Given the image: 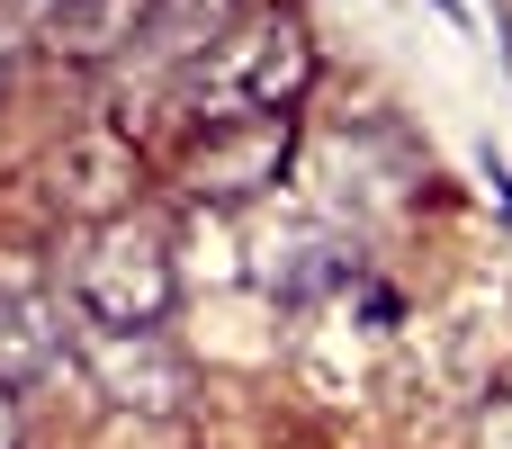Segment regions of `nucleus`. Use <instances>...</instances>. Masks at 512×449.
I'll return each instance as SVG.
<instances>
[{
    "instance_id": "1",
    "label": "nucleus",
    "mask_w": 512,
    "mask_h": 449,
    "mask_svg": "<svg viewBox=\"0 0 512 449\" xmlns=\"http://www.w3.org/2000/svg\"><path fill=\"white\" fill-rule=\"evenodd\" d=\"M72 306L90 333H162L180 306V252L153 216H99L72 243Z\"/></svg>"
},
{
    "instance_id": "2",
    "label": "nucleus",
    "mask_w": 512,
    "mask_h": 449,
    "mask_svg": "<svg viewBox=\"0 0 512 449\" xmlns=\"http://www.w3.org/2000/svg\"><path fill=\"white\" fill-rule=\"evenodd\" d=\"M306 90H315V27L288 0L234 18V36L189 72L198 117H297Z\"/></svg>"
},
{
    "instance_id": "3",
    "label": "nucleus",
    "mask_w": 512,
    "mask_h": 449,
    "mask_svg": "<svg viewBox=\"0 0 512 449\" xmlns=\"http://www.w3.org/2000/svg\"><path fill=\"white\" fill-rule=\"evenodd\" d=\"M297 153V117H198L189 153H180V189L198 207H243L261 189H279Z\"/></svg>"
},
{
    "instance_id": "4",
    "label": "nucleus",
    "mask_w": 512,
    "mask_h": 449,
    "mask_svg": "<svg viewBox=\"0 0 512 449\" xmlns=\"http://www.w3.org/2000/svg\"><path fill=\"white\" fill-rule=\"evenodd\" d=\"M72 360H81L90 387H99L108 405H126V414H180L189 387H198V369H189V351H180L171 333H81Z\"/></svg>"
},
{
    "instance_id": "5",
    "label": "nucleus",
    "mask_w": 512,
    "mask_h": 449,
    "mask_svg": "<svg viewBox=\"0 0 512 449\" xmlns=\"http://www.w3.org/2000/svg\"><path fill=\"white\" fill-rule=\"evenodd\" d=\"M72 351H81V333H72L63 297L54 288H27V279H0V378L9 387H36Z\"/></svg>"
},
{
    "instance_id": "6",
    "label": "nucleus",
    "mask_w": 512,
    "mask_h": 449,
    "mask_svg": "<svg viewBox=\"0 0 512 449\" xmlns=\"http://www.w3.org/2000/svg\"><path fill=\"white\" fill-rule=\"evenodd\" d=\"M153 18H162V0H72V9H54L36 36H45V54H63V63H117V54H135V45L153 36Z\"/></svg>"
},
{
    "instance_id": "7",
    "label": "nucleus",
    "mask_w": 512,
    "mask_h": 449,
    "mask_svg": "<svg viewBox=\"0 0 512 449\" xmlns=\"http://www.w3.org/2000/svg\"><path fill=\"white\" fill-rule=\"evenodd\" d=\"M225 36H234V0H162V18H153V36L135 45V63H180V72H198Z\"/></svg>"
},
{
    "instance_id": "8",
    "label": "nucleus",
    "mask_w": 512,
    "mask_h": 449,
    "mask_svg": "<svg viewBox=\"0 0 512 449\" xmlns=\"http://www.w3.org/2000/svg\"><path fill=\"white\" fill-rule=\"evenodd\" d=\"M0 449H27V405H18L9 378H0Z\"/></svg>"
},
{
    "instance_id": "9",
    "label": "nucleus",
    "mask_w": 512,
    "mask_h": 449,
    "mask_svg": "<svg viewBox=\"0 0 512 449\" xmlns=\"http://www.w3.org/2000/svg\"><path fill=\"white\" fill-rule=\"evenodd\" d=\"M477 449H512V405H486L477 414Z\"/></svg>"
},
{
    "instance_id": "10",
    "label": "nucleus",
    "mask_w": 512,
    "mask_h": 449,
    "mask_svg": "<svg viewBox=\"0 0 512 449\" xmlns=\"http://www.w3.org/2000/svg\"><path fill=\"white\" fill-rule=\"evenodd\" d=\"M9 72H18V27H9V9H0V99H9Z\"/></svg>"
},
{
    "instance_id": "11",
    "label": "nucleus",
    "mask_w": 512,
    "mask_h": 449,
    "mask_svg": "<svg viewBox=\"0 0 512 449\" xmlns=\"http://www.w3.org/2000/svg\"><path fill=\"white\" fill-rule=\"evenodd\" d=\"M9 9H27V18L45 27V18H54V9H72V0H9Z\"/></svg>"
}]
</instances>
